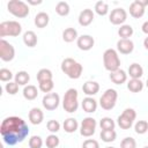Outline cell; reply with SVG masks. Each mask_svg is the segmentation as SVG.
Instances as JSON below:
<instances>
[{"instance_id":"cell-1","label":"cell","mask_w":148,"mask_h":148,"mask_svg":"<svg viewBox=\"0 0 148 148\" xmlns=\"http://www.w3.org/2000/svg\"><path fill=\"white\" fill-rule=\"evenodd\" d=\"M0 134L6 145L15 146L23 142L24 139L29 135V127L22 118L10 116L1 121Z\"/></svg>"},{"instance_id":"cell-2","label":"cell","mask_w":148,"mask_h":148,"mask_svg":"<svg viewBox=\"0 0 148 148\" xmlns=\"http://www.w3.org/2000/svg\"><path fill=\"white\" fill-rule=\"evenodd\" d=\"M61 71L69 79L76 80L82 75L83 67H82V65L80 62H77L73 58H65L61 61Z\"/></svg>"},{"instance_id":"cell-3","label":"cell","mask_w":148,"mask_h":148,"mask_svg":"<svg viewBox=\"0 0 148 148\" xmlns=\"http://www.w3.org/2000/svg\"><path fill=\"white\" fill-rule=\"evenodd\" d=\"M62 108L68 113H74L79 108V92L74 88L66 90L62 98Z\"/></svg>"},{"instance_id":"cell-4","label":"cell","mask_w":148,"mask_h":148,"mask_svg":"<svg viewBox=\"0 0 148 148\" xmlns=\"http://www.w3.org/2000/svg\"><path fill=\"white\" fill-rule=\"evenodd\" d=\"M103 65L110 73L120 68V58L114 49H106L103 53Z\"/></svg>"},{"instance_id":"cell-5","label":"cell","mask_w":148,"mask_h":148,"mask_svg":"<svg viewBox=\"0 0 148 148\" xmlns=\"http://www.w3.org/2000/svg\"><path fill=\"white\" fill-rule=\"evenodd\" d=\"M7 9L13 16L18 17V18L27 17L30 12L28 3L22 0H10L7 3Z\"/></svg>"},{"instance_id":"cell-6","label":"cell","mask_w":148,"mask_h":148,"mask_svg":"<svg viewBox=\"0 0 148 148\" xmlns=\"http://www.w3.org/2000/svg\"><path fill=\"white\" fill-rule=\"evenodd\" d=\"M22 32V25L17 21H3L0 23V37H17Z\"/></svg>"},{"instance_id":"cell-7","label":"cell","mask_w":148,"mask_h":148,"mask_svg":"<svg viewBox=\"0 0 148 148\" xmlns=\"http://www.w3.org/2000/svg\"><path fill=\"white\" fill-rule=\"evenodd\" d=\"M117 99H118V92H117V90L116 89H112V88H109L101 96V98H99V105H101L102 109L109 111V110H112L116 106Z\"/></svg>"},{"instance_id":"cell-8","label":"cell","mask_w":148,"mask_h":148,"mask_svg":"<svg viewBox=\"0 0 148 148\" xmlns=\"http://www.w3.org/2000/svg\"><path fill=\"white\" fill-rule=\"evenodd\" d=\"M136 118V112L132 108H127L123 111V113L118 117L117 124L121 130H128L132 127L134 120Z\"/></svg>"},{"instance_id":"cell-9","label":"cell","mask_w":148,"mask_h":148,"mask_svg":"<svg viewBox=\"0 0 148 148\" xmlns=\"http://www.w3.org/2000/svg\"><path fill=\"white\" fill-rule=\"evenodd\" d=\"M96 119H94L92 117H86L82 119L81 125H80V134L84 138H89L91 135L95 134L96 132Z\"/></svg>"},{"instance_id":"cell-10","label":"cell","mask_w":148,"mask_h":148,"mask_svg":"<svg viewBox=\"0 0 148 148\" xmlns=\"http://www.w3.org/2000/svg\"><path fill=\"white\" fill-rule=\"evenodd\" d=\"M14 57H15L14 46L9 42L1 38V40H0V59L2 61L8 62V61H12L14 59Z\"/></svg>"},{"instance_id":"cell-11","label":"cell","mask_w":148,"mask_h":148,"mask_svg":"<svg viewBox=\"0 0 148 148\" xmlns=\"http://www.w3.org/2000/svg\"><path fill=\"white\" fill-rule=\"evenodd\" d=\"M126 20H127V12L121 7L112 9L111 13L109 14V21L113 25H123Z\"/></svg>"},{"instance_id":"cell-12","label":"cell","mask_w":148,"mask_h":148,"mask_svg":"<svg viewBox=\"0 0 148 148\" xmlns=\"http://www.w3.org/2000/svg\"><path fill=\"white\" fill-rule=\"evenodd\" d=\"M42 104H43V108L46 109L47 111H53L60 104V96L57 92L45 94V96L42 99Z\"/></svg>"},{"instance_id":"cell-13","label":"cell","mask_w":148,"mask_h":148,"mask_svg":"<svg viewBox=\"0 0 148 148\" xmlns=\"http://www.w3.org/2000/svg\"><path fill=\"white\" fill-rule=\"evenodd\" d=\"M94 44H95V39L90 35H81L76 39V45L82 51H89V50H91L92 46H94Z\"/></svg>"},{"instance_id":"cell-14","label":"cell","mask_w":148,"mask_h":148,"mask_svg":"<svg viewBox=\"0 0 148 148\" xmlns=\"http://www.w3.org/2000/svg\"><path fill=\"white\" fill-rule=\"evenodd\" d=\"M94 17H95V15H94L92 9L86 8V9H83V10L79 14L77 21H79V24H80L81 27H88V25H90V24L92 23Z\"/></svg>"},{"instance_id":"cell-15","label":"cell","mask_w":148,"mask_h":148,"mask_svg":"<svg viewBox=\"0 0 148 148\" xmlns=\"http://www.w3.org/2000/svg\"><path fill=\"white\" fill-rule=\"evenodd\" d=\"M134 50V43L131 39H119L117 42V51L121 54H130Z\"/></svg>"},{"instance_id":"cell-16","label":"cell","mask_w":148,"mask_h":148,"mask_svg":"<svg viewBox=\"0 0 148 148\" xmlns=\"http://www.w3.org/2000/svg\"><path fill=\"white\" fill-rule=\"evenodd\" d=\"M97 101L94 98V97H90V96H87L83 98L82 103H81V106H82V110L87 113H94L96 110H97Z\"/></svg>"},{"instance_id":"cell-17","label":"cell","mask_w":148,"mask_h":148,"mask_svg":"<svg viewBox=\"0 0 148 148\" xmlns=\"http://www.w3.org/2000/svg\"><path fill=\"white\" fill-rule=\"evenodd\" d=\"M28 117H29V121L32 125H39L44 120V113L39 108H32L29 111Z\"/></svg>"},{"instance_id":"cell-18","label":"cell","mask_w":148,"mask_h":148,"mask_svg":"<svg viewBox=\"0 0 148 148\" xmlns=\"http://www.w3.org/2000/svg\"><path fill=\"white\" fill-rule=\"evenodd\" d=\"M130 14L134 18H140V17L143 16V14H145V7L141 5V2L139 0H134L130 5Z\"/></svg>"},{"instance_id":"cell-19","label":"cell","mask_w":148,"mask_h":148,"mask_svg":"<svg viewBox=\"0 0 148 148\" xmlns=\"http://www.w3.org/2000/svg\"><path fill=\"white\" fill-rule=\"evenodd\" d=\"M82 91L87 96L92 97L94 95H96L99 91V84L96 81H87L82 86Z\"/></svg>"},{"instance_id":"cell-20","label":"cell","mask_w":148,"mask_h":148,"mask_svg":"<svg viewBox=\"0 0 148 148\" xmlns=\"http://www.w3.org/2000/svg\"><path fill=\"white\" fill-rule=\"evenodd\" d=\"M110 80L114 83V84H123L127 81V73L124 69H117L112 73H110Z\"/></svg>"},{"instance_id":"cell-21","label":"cell","mask_w":148,"mask_h":148,"mask_svg":"<svg viewBox=\"0 0 148 148\" xmlns=\"http://www.w3.org/2000/svg\"><path fill=\"white\" fill-rule=\"evenodd\" d=\"M22 94H23V97H24L25 99H28V101H34V99H36L37 96H38V89H37V87L34 86V84H28V86H25V87L23 88Z\"/></svg>"},{"instance_id":"cell-22","label":"cell","mask_w":148,"mask_h":148,"mask_svg":"<svg viewBox=\"0 0 148 148\" xmlns=\"http://www.w3.org/2000/svg\"><path fill=\"white\" fill-rule=\"evenodd\" d=\"M37 35L32 30H28L23 34V43L28 47H34L37 45Z\"/></svg>"},{"instance_id":"cell-23","label":"cell","mask_w":148,"mask_h":148,"mask_svg":"<svg viewBox=\"0 0 148 148\" xmlns=\"http://www.w3.org/2000/svg\"><path fill=\"white\" fill-rule=\"evenodd\" d=\"M34 22H35V25L37 27V28H45L47 24H49V22H50V16H49V14H46L45 12H39L36 16H35V20H34Z\"/></svg>"},{"instance_id":"cell-24","label":"cell","mask_w":148,"mask_h":148,"mask_svg":"<svg viewBox=\"0 0 148 148\" xmlns=\"http://www.w3.org/2000/svg\"><path fill=\"white\" fill-rule=\"evenodd\" d=\"M62 127H64V130H65L66 133H69L71 134V133H74L79 128V123H77V120L75 118L69 117V118H67V119L64 120Z\"/></svg>"},{"instance_id":"cell-25","label":"cell","mask_w":148,"mask_h":148,"mask_svg":"<svg viewBox=\"0 0 148 148\" xmlns=\"http://www.w3.org/2000/svg\"><path fill=\"white\" fill-rule=\"evenodd\" d=\"M79 38L77 36V31L75 28H66L62 31V39L66 43H72L74 40H76Z\"/></svg>"},{"instance_id":"cell-26","label":"cell","mask_w":148,"mask_h":148,"mask_svg":"<svg viewBox=\"0 0 148 148\" xmlns=\"http://www.w3.org/2000/svg\"><path fill=\"white\" fill-rule=\"evenodd\" d=\"M128 75L131 79H140L143 75V68L141 67V65L134 62L128 67Z\"/></svg>"},{"instance_id":"cell-27","label":"cell","mask_w":148,"mask_h":148,"mask_svg":"<svg viewBox=\"0 0 148 148\" xmlns=\"http://www.w3.org/2000/svg\"><path fill=\"white\" fill-rule=\"evenodd\" d=\"M14 81L18 84V86H28V83H29V81H30V75H29V73L28 72H25V71H20V72H17L16 74H15V76H14Z\"/></svg>"},{"instance_id":"cell-28","label":"cell","mask_w":148,"mask_h":148,"mask_svg":"<svg viewBox=\"0 0 148 148\" xmlns=\"http://www.w3.org/2000/svg\"><path fill=\"white\" fill-rule=\"evenodd\" d=\"M143 82L140 79H131L127 82V89L131 92H140L143 89Z\"/></svg>"},{"instance_id":"cell-29","label":"cell","mask_w":148,"mask_h":148,"mask_svg":"<svg viewBox=\"0 0 148 148\" xmlns=\"http://www.w3.org/2000/svg\"><path fill=\"white\" fill-rule=\"evenodd\" d=\"M36 77H37V81L39 83V82H45V81L53 80V74H52V72L49 68H40L37 72Z\"/></svg>"},{"instance_id":"cell-30","label":"cell","mask_w":148,"mask_h":148,"mask_svg":"<svg viewBox=\"0 0 148 148\" xmlns=\"http://www.w3.org/2000/svg\"><path fill=\"white\" fill-rule=\"evenodd\" d=\"M133 32H134V30H133L132 25H130V24H123L118 29V35L121 39H130V37H132Z\"/></svg>"},{"instance_id":"cell-31","label":"cell","mask_w":148,"mask_h":148,"mask_svg":"<svg viewBox=\"0 0 148 148\" xmlns=\"http://www.w3.org/2000/svg\"><path fill=\"white\" fill-rule=\"evenodd\" d=\"M102 141L109 143V142H113L117 138V133L114 130H102L101 134H99Z\"/></svg>"},{"instance_id":"cell-32","label":"cell","mask_w":148,"mask_h":148,"mask_svg":"<svg viewBox=\"0 0 148 148\" xmlns=\"http://www.w3.org/2000/svg\"><path fill=\"white\" fill-rule=\"evenodd\" d=\"M69 5L66 1H59L56 5V13L59 16H67L69 14Z\"/></svg>"},{"instance_id":"cell-33","label":"cell","mask_w":148,"mask_h":148,"mask_svg":"<svg viewBox=\"0 0 148 148\" xmlns=\"http://www.w3.org/2000/svg\"><path fill=\"white\" fill-rule=\"evenodd\" d=\"M94 10L96 14L101 15V16H105L108 13H109V5L105 2V1H97L95 3V7H94Z\"/></svg>"},{"instance_id":"cell-34","label":"cell","mask_w":148,"mask_h":148,"mask_svg":"<svg viewBox=\"0 0 148 148\" xmlns=\"http://www.w3.org/2000/svg\"><path fill=\"white\" fill-rule=\"evenodd\" d=\"M99 126L102 130H114L116 127V123L112 118L110 117H103L99 120Z\"/></svg>"},{"instance_id":"cell-35","label":"cell","mask_w":148,"mask_h":148,"mask_svg":"<svg viewBox=\"0 0 148 148\" xmlns=\"http://www.w3.org/2000/svg\"><path fill=\"white\" fill-rule=\"evenodd\" d=\"M134 131L136 134H145L148 132V123L146 120H138L134 125Z\"/></svg>"},{"instance_id":"cell-36","label":"cell","mask_w":148,"mask_h":148,"mask_svg":"<svg viewBox=\"0 0 148 148\" xmlns=\"http://www.w3.org/2000/svg\"><path fill=\"white\" fill-rule=\"evenodd\" d=\"M59 143H60V140L56 134H50L46 136L45 145L47 148H57L59 146Z\"/></svg>"},{"instance_id":"cell-37","label":"cell","mask_w":148,"mask_h":148,"mask_svg":"<svg viewBox=\"0 0 148 148\" xmlns=\"http://www.w3.org/2000/svg\"><path fill=\"white\" fill-rule=\"evenodd\" d=\"M38 87H39V90L45 92V94H50L52 91V89L54 88V83H53V80L51 81H45V82H39L38 83Z\"/></svg>"},{"instance_id":"cell-38","label":"cell","mask_w":148,"mask_h":148,"mask_svg":"<svg viewBox=\"0 0 148 148\" xmlns=\"http://www.w3.org/2000/svg\"><path fill=\"white\" fill-rule=\"evenodd\" d=\"M120 148H136V141L132 136H126L120 142Z\"/></svg>"},{"instance_id":"cell-39","label":"cell","mask_w":148,"mask_h":148,"mask_svg":"<svg viewBox=\"0 0 148 148\" xmlns=\"http://www.w3.org/2000/svg\"><path fill=\"white\" fill-rule=\"evenodd\" d=\"M13 77H14V75L8 68H1L0 69V80L2 82H10Z\"/></svg>"},{"instance_id":"cell-40","label":"cell","mask_w":148,"mask_h":148,"mask_svg":"<svg viewBox=\"0 0 148 148\" xmlns=\"http://www.w3.org/2000/svg\"><path fill=\"white\" fill-rule=\"evenodd\" d=\"M43 146V140L39 135H32L29 139V147L30 148H42Z\"/></svg>"},{"instance_id":"cell-41","label":"cell","mask_w":148,"mask_h":148,"mask_svg":"<svg viewBox=\"0 0 148 148\" xmlns=\"http://www.w3.org/2000/svg\"><path fill=\"white\" fill-rule=\"evenodd\" d=\"M5 90H6V92L9 94V95H15V94H17V91H18V84H17L15 81H10V82L6 83Z\"/></svg>"},{"instance_id":"cell-42","label":"cell","mask_w":148,"mask_h":148,"mask_svg":"<svg viewBox=\"0 0 148 148\" xmlns=\"http://www.w3.org/2000/svg\"><path fill=\"white\" fill-rule=\"evenodd\" d=\"M46 127H47V130H49L52 134H54V133H57V132L60 130V123H59L58 120L51 119V120H49V121H47Z\"/></svg>"},{"instance_id":"cell-43","label":"cell","mask_w":148,"mask_h":148,"mask_svg":"<svg viewBox=\"0 0 148 148\" xmlns=\"http://www.w3.org/2000/svg\"><path fill=\"white\" fill-rule=\"evenodd\" d=\"M82 148H99V143L94 139H87L83 141Z\"/></svg>"},{"instance_id":"cell-44","label":"cell","mask_w":148,"mask_h":148,"mask_svg":"<svg viewBox=\"0 0 148 148\" xmlns=\"http://www.w3.org/2000/svg\"><path fill=\"white\" fill-rule=\"evenodd\" d=\"M141 30H142L143 34H146V35L148 36V21H145V22L142 23V25H141Z\"/></svg>"},{"instance_id":"cell-45","label":"cell","mask_w":148,"mask_h":148,"mask_svg":"<svg viewBox=\"0 0 148 148\" xmlns=\"http://www.w3.org/2000/svg\"><path fill=\"white\" fill-rule=\"evenodd\" d=\"M28 3H29V5H34V6H36V5H40V3H42V0H38V1H31V0H28Z\"/></svg>"},{"instance_id":"cell-46","label":"cell","mask_w":148,"mask_h":148,"mask_svg":"<svg viewBox=\"0 0 148 148\" xmlns=\"http://www.w3.org/2000/svg\"><path fill=\"white\" fill-rule=\"evenodd\" d=\"M143 46H145V49H146V50H148V36L143 39Z\"/></svg>"},{"instance_id":"cell-47","label":"cell","mask_w":148,"mask_h":148,"mask_svg":"<svg viewBox=\"0 0 148 148\" xmlns=\"http://www.w3.org/2000/svg\"><path fill=\"white\" fill-rule=\"evenodd\" d=\"M140 2H141V5L146 8V6H148V0H139Z\"/></svg>"},{"instance_id":"cell-48","label":"cell","mask_w":148,"mask_h":148,"mask_svg":"<svg viewBox=\"0 0 148 148\" xmlns=\"http://www.w3.org/2000/svg\"><path fill=\"white\" fill-rule=\"evenodd\" d=\"M146 86H147V88H148V79H147V81H146Z\"/></svg>"},{"instance_id":"cell-49","label":"cell","mask_w":148,"mask_h":148,"mask_svg":"<svg viewBox=\"0 0 148 148\" xmlns=\"http://www.w3.org/2000/svg\"><path fill=\"white\" fill-rule=\"evenodd\" d=\"M105 148H116V147H105Z\"/></svg>"},{"instance_id":"cell-50","label":"cell","mask_w":148,"mask_h":148,"mask_svg":"<svg viewBox=\"0 0 148 148\" xmlns=\"http://www.w3.org/2000/svg\"><path fill=\"white\" fill-rule=\"evenodd\" d=\"M143 148H148V146H145V147H143Z\"/></svg>"}]
</instances>
